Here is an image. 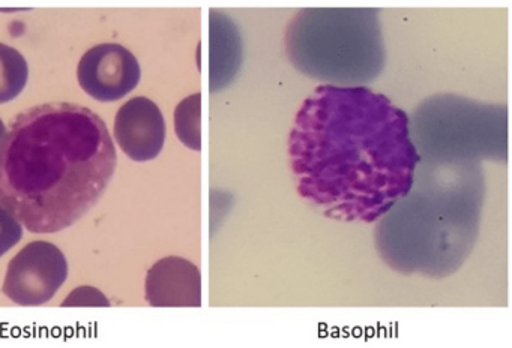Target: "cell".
Here are the masks:
<instances>
[{"label": "cell", "mask_w": 512, "mask_h": 348, "mask_svg": "<svg viewBox=\"0 0 512 348\" xmlns=\"http://www.w3.org/2000/svg\"><path fill=\"white\" fill-rule=\"evenodd\" d=\"M116 162L109 128L91 108H29L0 146V206L32 233H58L100 201Z\"/></svg>", "instance_id": "1"}, {"label": "cell", "mask_w": 512, "mask_h": 348, "mask_svg": "<svg viewBox=\"0 0 512 348\" xmlns=\"http://www.w3.org/2000/svg\"><path fill=\"white\" fill-rule=\"evenodd\" d=\"M67 276V258L61 249L38 240L26 245L10 261L2 290L19 305H43L58 293Z\"/></svg>", "instance_id": "2"}, {"label": "cell", "mask_w": 512, "mask_h": 348, "mask_svg": "<svg viewBox=\"0 0 512 348\" xmlns=\"http://www.w3.org/2000/svg\"><path fill=\"white\" fill-rule=\"evenodd\" d=\"M137 57L119 44H100L86 51L77 68L80 87L100 102H115L140 81Z\"/></svg>", "instance_id": "3"}, {"label": "cell", "mask_w": 512, "mask_h": 348, "mask_svg": "<svg viewBox=\"0 0 512 348\" xmlns=\"http://www.w3.org/2000/svg\"><path fill=\"white\" fill-rule=\"evenodd\" d=\"M115 138L133 161L157 158L166 140V122L158 105L143 96L125 102L116 114Z\"/></svg>", "instance_id": "4"}, {"label": "cell", "mask_w": 512, "mask_h": 348, "mask_svg": "<svg viewBox=\"0 0 512 348\" xmlns=\"http://www.w3.org/2000/svg\"><path fill=\"white\" fill-rule=\"evenodd\" d=\"M146 300L157 308L202 305L199 269L185 258H163L146 276Z\"/></svg>", "instance_id": "5"}, {"label": "cell", "mask_w": 512, "mask_h": 348, "mask_svg": "<svg viewBox=\"0 0 512 348\" xmlns=\"http://www.w3.org/2000/svg\"><path fill=\"white\" fill-rule=\"evenodd\" d=\"M29 66L16 48L0 42V104L13 101L28 84Z\"/></svg>", "instance_id": "6"}, {"label": "cell", "mask_w": 512, "mask_h": 348, "mask_svg": "<svg viewBox=\"0 0 512 348\" xmlns=\"http://www.w3.org/2000/svg\"><path fill=\"white\" fill-rule=\"evenodd\" d=\"M200 113H202V96L200 93L188 96L179 102L175 111V129L179 140L193 150L202 147L200 134Z\"/></svg>", "instance_id": "7"}, {"label": "cell", "mask_w": 512, "mask_h": 348, "mask_svg": "<svg viewBox=\"0 0 512 348\" xmlns=\"http://www.w3.org/2000/svg\"><path fill=\"white\" fill-rule=\"evenodd\" d=\"M23 227L5 207L0 206V258L22 240Z\"/></svg>", "instance_id": "8"}, {"label": "cell", "mask_w": 512, "mask_h": 348, "mask_svg": "<svg viewBox=\"0 0 512 348\" xmlns=\"http://www.w3.org/2000/svg\"><path fill=\"white\" fill-rule=\"evenodd\" d=\"M62 306H110V302L97 288L79 287L68 296Z\"/></svg>", "instance_id": "9"}, {"label": "cell", "mask_w": 512, "mask_h": 348, "mask_svg": "<svg viewBox=\"0 0 512 348\" xmlns=\"http://www.w3.org/2000/svg\"><path fill=\"white\" fill-rule=\"evenodd\" d=\"M5 137H7V126H5V123L0 119V146L4 143Z\"/></svg>", "instance_id": "10"}]
</instances>
